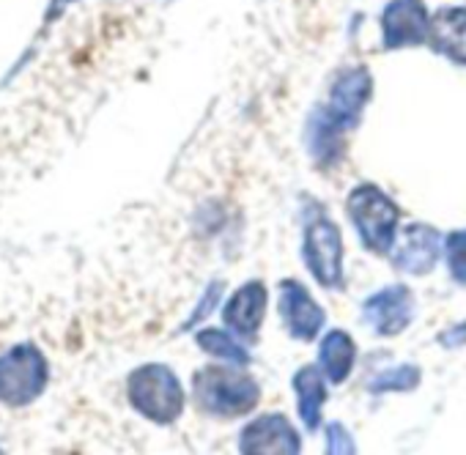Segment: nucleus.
I'll return each mask as SVG.
<instances>
[{"label":"nucleus","instance_id":"nucleus-1","mask_svg":"<svg viewBox=\"0 0 466 455\" xmlns=\"http://www.w3.org/2000/svg\"><path fill=\"white\" fill-rule=\"evenodd\" d=\"M192 395L200 411L217 420H237L250 414L261 400V384L239 370V365H208L192 379Z\"/></svg>","mask_w":466,"mask_h":455},{"label":"nucleus","instance_id":"nucleus-2","mask_svg":"<svg viewBox=\"0 0 466 455\" xmlns=\"http://www.w3.org/2000/svg\"><path fill=\"white\" fill-rule=\"evenodd\" d=\"M349 217L357 228V237L368 253L376 256H390L395 242H398V225H400V211L392 203V197L376 187V184H360L349 192L346 200Z\"/></svg>","mask_w":466,"mask_h":455},{"label":"nucleus","instance_id":"nucleus-3","mask_svg":"<svg viewBox=\"0 0 466 455\" xmlns=\"http://www.w3.org/2000/svg\"><path fill=\"white\" fill-rule=\"evenodd\" d=\"M129 403L137 414L157 425H170L184 411V389L178 376L159 362L137 368L127 381Z\"/></svg>","mask_w":466,"mask_h":455},{"label":"nucleus","instance_id":"nucleus-4","mask_svg":"<svg viewBox=\"0 0 466 455\" xmlns=\"http://www.w3.org/2000/svg\"><path fill=\"white\" fill-rule=\"evenodd\" d=\"M302 258L316 283L327 291L343 288V237L329 217H313L305 228Z\"/></svg>","mask_w":466,"mask_h":455},{"label":"nucleus","instance_id":"nucleus-5","mask_svg":"<svg viewBox=\"0 0 466 455\" xmlns=\"http://www.w3.org/2000/svg\"><path fill=\"white\" fill-rule=\"evenodd\" d=\"M47 384V362L42 351L23 343L0 357V400L9 406H25L42 395Z\"/></svg>","mask_w":466,"mask_h":455},{"label":"nucleus","instance_id":"nucleus-6","mask_svg":"<svg viewBox=\"0 0 466 455\" xmlns=\"http://www.w3.org/2000/svg\"><path fill=\"white\" fill-rule=\"evenodd\" d=\"M390 256L392 267L403 275H431L444 256V237L428 222L406 225Z\"/></svg>","mask_w":466,"mask_h":455},{"label":"nucleus","instance_id":"nucleus-7","mask_svg":"<svg viewBox=\"0 0 466 455\" xmlns=\"http://www.w3.org/2000/svg\"><path fill=\"white\" fill-rule=\"evenodd\" d=\"M370 94H373L370 72L365 66H349L335 77L329 88V99L321 110L343 129H351L360 124L362 110L370 102Z\"/></svg>","mask_w":466,"mask_h":455},{"label":"nucleus","instance_id":"nucleus-8","mask_svg":"<svg viewBox=\"0 0 466 455\" xmlns=\"http://www.w3.org/2000/svg\"><path fill=\"white\" fill-rule=\"evenodd\" d=\"M431 15L422 0H392L381 15L384 50H406L428 42Z\"/></svg>","mask_w":466,"mask_h":455},{"label":"nucleus","instance_id":"nucleus-9","mask_svg":"<svg viewBox=\"0 0 466 455\" xmlns=\"http://www.w3.org/2000/svg\"><path fill=\"white\" fill-rule=\"evenodd\" d=\"M362 318L379 338H398L414 321V297L406 286H387L362 302Z\"/></svg>","mask_w":466,"mask_h":455},{"label":"nucleus","instance_id":"nucleus-10","mask_svg":"<svg viewBox=\"0 0 466 455\" xmlns=\"http://www.w3.org/2000/svg\"><path fill=\"white\" fill-rule=\"evenodd\" d=\"M267 305H269L267 286L258 280H250L230 294V299L222 308V321L237 338L256 340L267 318Z\"/></svg>","mask_w":466,"mask_h":455},{"label":"nucleus","instance_id":"nucleus-11","mask_svg":"<svg viewBox=\"0 0 466 455\" xmlns=\"http://www.w3.org/2000/svg\"><path fill=\"white\" fill-rule=\"evenodd\" d=\"M280 316L289 329V335L299 343H310L324 329V310L310 297V291L299 280H283L280 283Z\"/></svg>","mask_w":466,"mask_h":455},{"label":"nucleus","instance_id":"nucleus-12","mask_svg":"<svg viewBox=\"0 0 466 455\" xmlns=\"http://www.w3.org/2000/svg\"><path fill=\"white\" fill-rule=\"evenodd\" d=\"M302 450V439L297 428L283 414H264L248 422L239 433V452L264 455V452H283L297 455Z\"/></svg>","mask_w":466,"mask_h":455},{"label":"nucleus","instance_id":"nucleus-13","mask_svg":"<svg viewBox=\"0 0 466 455\" xmlns=\"http://www.w3.org/2000/svg\"><path fill=\"white\" fill-rule=\"evenodd\" d=\"M428 45L458 66H466V9L447 6L431 17Z\"/></svg>","mask_w":466,"mask_h":455},{"label":"nucleus","instance_id":"nucleus-14","mask_svg":"<svg viewBox=\"0 0 466 455\" xmlns=\"http://www.w3.org/2000/svg\"><path fill=\"white\" fill-rule=\"evenodd\" d=\"M294 395H297V409L308 430H319L324 403H327V376L321 373L319 365H305L294 373Z\"/></svg>","mask_w":466,"mask_h":455},{"label":"nucleus","instance_id":"nucleus-15","mask_svg":"<svg viewBox=\"0 0 466 455\" xmlns=\"http://www.w3.org/2000/svg\"><path fill=\"white\" fill-rule=\"evenodd\" d=\"M357 365V343L346 329H329L319 346V368L329 384H343Z\"/></svg>","mask_w":466,"mask_h":455},{"label":"nucleus","instance_id":"nucleus-16","mask_svg":"<svg viewBox=\"0 0 466 455\" xmlns=\"http://www.w3.org/2000/svg\"><path fill=\"white\" fill-rule=\"evenodd\" d=\"M343 132L346 129L340 124H335L321 107L313 110V116L308 121V151H310V157L324 167L335 165L343 157Z\"/></svg>","mask_w":466,"mask_h":455},{"label":"nucleus","instance_id":"nucleus-17","mask_svg":"<svg viewBox=\"0 0 466 455\" xmlns=\"http://www.w3.org/2000/svg\"><path fill=\"white\" fill-rule=\"evenodd\" d=\"M195 343H198L200 351H206L208 357H214L219 362L239 365V368H245L250 362V351L245 349L242 338H237L233 332H225V329H198Z\"/></svg>","mask_w":466,"mask_h":455},{"label":"nucleus","instance_id":"nucleus-18","mask_svg":"<svg viewBox=\"0 0 466 455\" xmlns=\"http://www.w3.org/2000/svg\"><path fill=\"white\" fill-rule=\"evenodd\" d=\"M422 381V370L411 362H403V365H395V368H387L381 373H376L370 381H368V389L376 392V395H384V392H411L417 389Z\"/></svg>","mask_w":466,"mask_h":455},{"label":"nucleus","instance_id":"nucleus-19","mask_svg":"<svg viewBox=\"0 0 466 455\" xmlns=\"http://www.w3.org/2000/svg\"><path fill=\"white\" fill-rule=\"evenodd\" d=\"M444 261H447L450 278L458 286H466V228L444 237Z\"/></svg>","mask_w":466,"mask_h":455},{"label":"nucleus","instance_id":"nucleus-20","mask_svg":"<svg viewBox=\"0 0 466 455\" xmlns=\"http://www.w3.org/2000/svg\"><path fill=\"white\" fill-rule=\"evenodd\" d=\"M222 291H225V283H222V280H211V283L206 286V291L200 294V299H198V305H195L192 316L187 318L184 329H189V327H195L198 321H203L206 316H211V313L217 310L219 299H222Z\"/></svg>","mask_w":466,"mask_h":455},{"label":"nucleus","instance_id":"nucleus-21","mask_svg":"<svg viewBox=\"0 0 466 455\" xmlns=\"http://www.w3.org/2000/svg\"><path fill=\"white\" fill-rule=\"evenodd\" d=\"M327 452H335V455H349V452H357V441L354 436L349 433V428L338 420H332L327 425Z\"/></svg>","mask_w":466,"mask_h":455},{"label":"nucleus","instance_id":"nucleus-22","mask_svg":"<svg viewBox=\"0 0 466 455\" xmlns=\"http://www.w3.org/2000/svg\"><path fill=\"white\" fill-rule=\"evenodd\" d=\"M439 343H441L444 349H458V346H463V343H466V324H455V327H450L447 332H441V335H439Z\"/></svg>","mask_w":466,"mask_h":455}]
</instances>
